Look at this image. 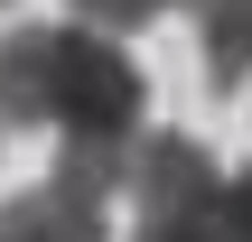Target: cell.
Instances as JSON below:
<instances>
[{
  "instance_id": "1",
  "label": "cell",
  "mask_w": 252,
  "mask_h": 242,
  "mask_svg": "<svg viewBox=\"0 0 252 242\" xmlns=\"http://www.w3.org/2000/svg\"><path fill=\"white\" fill-rule=\"evenodd\" d=\"M140 65L75 19H37L0 37V131H56V140H140Z\"/></svg>"
},
{
  "instance_id": "2",
  "label": "cell",
  "mask_w": 252,
  "mask_h": 242,
  "mask_svg": "<svg viewBox=\"0 0 252 242\" xmlns=\"http://www.w3.org/2000/svg\"><path fill=\"white\" fill-rule=\"evenodd\" d=\"M131 242H224V168L187 131L131 140Z\"/></svg>"
},
{
  "instance_id": "3",
  "label": "cell",
  "mask_w": 252,
  "mask_h": 242,
  "mask_svg": "<svg viewBox=\"0 0 252 242\" xmlns=\"http://www.w3.org/2000/svg\"><path fill=\"white\" fill-rule=\"evenodd\" d=\"M0 242H112L103 224V205L94 196H75V187H28V196H9L0 205Z\"/></svg>"
},
{
  "instance_id": "4",
  "label": "cell",
  "mask_w": 252,
  "mask_h": 242,
  "mask_svg": "<svg viewBox=\"0 0 252 242\" xmlns=\"http://www.w3.org/2000/svg\"><path fill=\"white\" fill-rule=\"evenodd\" d=\"M196 47H206V84H243L252 75V0H196Z\"/></svg>"
},
{
  "instance_id": "5",
  "label": "cell",
  "mask_w": 252,
  "mask_h": 242,
  "mask_svg": "<svg viewBox=\"0 0 252 242\" xmlns=\"http://www.w3.org/2000/svg\"><path fill=\"white\" fill-rule=\"evenodd\" d=\"M65 9H75V28H103L112 37V28H150L168 0H65Z\"/></svg>"
},
{
  "instance_id": "6",
  "label": "cell",
  "mask_w": 252,
  "mask_h": 242,
  "mask_svg": "<svg viewBox=\"0 0 252 242\" xmlns=\"http://www.w3.org/2000/svg\"><path fill=\"white\" fill-rule=\"evenodd\" d=\"M224 242H252V168L224 177Z\"/></svg>"
},
{
  "instance_id": "7",
  "label": "cell",
  "mask_w": 252,
  "mask_h": 242,
  "mask_svg": "<svg viewBox=\"0 0 252 242\" xmlns=\"http://www.w3.org/2000/svg\"><path fill=\"white\" fill-rule=\"evenodd\" d=\"M0 9H9V0H0Z\"/></svg>"
}]
</instances>
